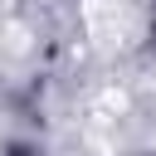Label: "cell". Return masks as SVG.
<instances>
[{"mask_svg":"<svg viewBox=\"0 0 156 156\" xmlns=\"http://www.w3.org/2000/svg\"><path fill=\"white\" fill-rule=\"evenodd\" d=\"M141 156H156V151H141Z\"/></svg>","mask_w":156,"mask_h":156,"instance_id":"3957f363","label":"cell"},{"mask_svg":"<svg viewBox=\"0 0 156 156\" xmlns=\"http://www.w3.org/2000/svg\"><path fill=\"white\" fill-rule=\"evenodd\" d=\"M5 156H44V146L29 136H15V141H5Z\"/></svg>","mask_w":156,"mask_h":156,"instance_id":"6da1fadb","label":"cell"},{"mask_svg":"<svg viewBox=\"0 0 156 156\" xmlns=\"http://www.w3.org/2000/svg\"><path fill=\"white\" fill-rule=\"evenodd\" d=\"M151 44H156V15H151Z\"/></svg>","mask_w":156,"mask_h":156,"instance_id":"7a4b0ae2","label":"cell"}]
</instances>
